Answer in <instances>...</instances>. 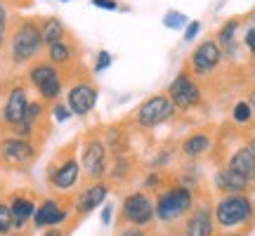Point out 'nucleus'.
Instances as JSON below:
<instances>
[{
  "instance_id": "40",
  "label": "nucleus",
  "mask_w": 255,
  "mask_h": 236,
  "mask_svg": "<svg viewBox=\"0 0 255 236\" xmlns=\"http://www.w3.org/2000/svg\"><path fill=\"white\" fill-rule=\"evenodd\" d=\"M215 236H244V234H215Z\"/></svg>"
},
{
  "instance_id": "2",
  "label": "nucleus",
  "mask_w": 255,
  "mask_h": 236,
  "mask_svg": "<svg viewBox=\"0 0 255 236\" xmlns=\"http://www.w3.org/2000/svg\"><path fill=\"white\" fill-rule=\"evenodd\" d=\"M218 234H244L255 227V201L248 194H222L213 201Z\"/></svg>"
},
{
  "instance_id": "8",
  "label": "nucleus",
  "mask_w": 255,
  "mask_h": 236,
  "mask_svg": "<svg viewBox=\"0 0 255 236\" xmlns=\"http://www.w3.org/2000/svg\"><path fill=\"white\" fill-rule=\"evenodd\" d=\"M26 83L36 90L38 100H43L45 104H52L62 97L64 92V73L57 69L55 64H50L47 59H36V62L24 71Z\"/></svg>"
},
{
  "instance_id": "20",
  "label": "nucleus",
  "mask_w": 255,
  "mask_h": 236,
  "mask_svg": "<svg viewBox=\"0 0 255 236\" xmlns=\"http://www.w3.org/2000/svg\"><path fill=\"white\" fill-rule=\"evenodd\" d=\"M7 206H9V210H12L14 232H21V229L33 220V213H36V199L28 196L26 191H14V194H9Z\"/></svg>"
},
{
  "instance_id": "10",
  "label": "nucleus",
  "mask_w": 255,
  "mask_h": 236,
  "mask_svg": "<svg viewBox=\"0 0 255 236\" xmlns=\"http://www.w3.org/2000/svg\"><path fill=\"white\" fill-rule=\"evenodd\" d=\"M28 83L14 78V83H9L5 88V97L0 104V130L2 135H12L26 118L28 109Z\"/></svg>"
},
{
  "instance_id": "13",
  "label": "nucleus",
  "mask_w": 255,
  "mask_h": 236,
  "mask_svg": "<svg viewBox=\"0 0 255 236\" xmlns=\"http://www.w3.org/2000/svg\"><path fill=\"white\" fill-rule=\"evenodd\" d=\"M222 59H225V52L215 43V38H206L191 50V55L184 66L191 71L194 78H208L210 73H215L220 69Z\"/></svg>"
},
{
  "instance_id": "12",
  "label": "nucleus",
  "mask_w": 255,
  "mask_h": 236,
  "mask_svg": "<svg viewBox=\"0 0 255 236\" xmlns=\"http://www.w3.org/2000/svg\"><path fill=\"white\" fill-rule=\"evenodd\" d=\"M165 95L170 97V102L175 104L177 111H194L203 104V90L199 88L196 78L191 76V71L187 66L180 69V73L173 78V83L168 85Z\"/></svg>"
},
{
  "instance_id": "7",
  "label": "nucleus",
  "mask_w": 255,
  "mask_h": 236,
  "mask_svg": "<svg viewBox=\"0 0 255 236\" xmlns=\"http://www.w3.org/2000/svg\"><path fill=\"white\" fill-rule=\"evenodd\" d=\"M40 156V144L36 139L17 135L0 137V168L2 170H17L26 173Z\"/></svg>"
},
{
  "instance_id": "43",
  "label": "nucleus",
  "mask_w": 255,
  "mask_h": 236,
  "mask_svg": "<svg viewBox=\"0 0 255 236\" xmlns=\"http://www.w3.org/2000/svg\"><path fill=\"white\" fill-rule=\"evenodd\" d=\"M175 236H180V234H175Z\"/></svg>"
},
{
  "instance_id": "17",
  "label": "nucleus",
  "mask_w": 255,
  "mask_h": 236,
  "mask_svg": "<svg viewBox=\"0 0 255 236\" xmlns=\"http://www.w3.org/2000/svg\"><path fill=\"white\" fill-rule=\"evenodd\" d=\"M73 213V203L66 201L62 203L59 199L50 196V199H43L36 206V213H33V227L36 229H47V227H59L62 222L69 220V215Z\"/></svg>"
},
{
  "instance_id": "11",
  "label": "nucleus",
  "mask_w": 255,
  "mask_h": 236,
  "mask_svg": "<svg viewBox=\"0 0 255 236\" xmlns=\"http://www.w3.org/2000/svg\"><path fill=\"white\" fill-rule=\"evenodd\" d=\"M175 104L170 102V97L165 92H156L151 97H146L139 107L135 109V114L130 116V123L137 127V130H144V132H151L156 127H161L163 123H168L170 118L175 116Z\"/></svg>"
},
{
  "instance_id": "28",
  "label": "nucleus",
  "mask_w": 255,
  "mask_h": 236,
  "mask_svg": "<svg viewBox=\"0 0 255 236\" xmlns=\"http://www.w3.org/2000/svg\"><path fill=\"white\" fill-rule=\"evenodd\" d=\"M14 232V222H12V210H9L7 201H0V236H7Z\"/></svg>"
},
{
  "instance_id": "42",
  "label": "nucleus",
  "mask_w": 255,
  "mask_h": 236,
  "mask_svg": "<svg viewBox=\"0 0 255 236\" xmlns=\"http://www.w3.org/2000/svg\"><path fill=\"white\" fill-rule=\"evenodd\" d=\"M62 2H69V0H62Z\"/></svg>"
},
{
  "instance_id": "3",
  "label": "nucleus",
  "mask_w": 255,
  "mask_h": 236,
  "mask_svg": "<svg viewBox=\"0 0 255 236\" xmlns=\"http://www.w3.org/2000/svg\"><path fill=\"white\" fill-rule=\"evenodd\" d=\"M199 199V194L182 184V182H177L170 175V180L165 182L163 189L156 191L154 196V213H156V222H161L163 227H177L184 218H187V213L194 208V203Z\"/></svg>"
},
{
  "instance_id": "16",
  "label": "nucleus",
  "mask_w": 255,
  "mask_h": 236,
  "mask_svg": "<svg viewBox=\"0 0 255 236\" xmlns=\"http://www.w3.org/2000/svg\"><path fill=\"white\" fill-rule=\"evenodd\" d=\"M111 194V187L107 180L102 182H90V184H85L78 194H76V199H73V225L76 222H81L83 218H88L92 210H97L107 201V196Z\"/></svg>"
},
{
  "instance_id": "33",
  "label": "nucleus",
  "mask_w": 255,
  "mask_h": 236,
  "mask_svg": "<svg viewBox=\"0 0 255 236\" xmlns=\"http://www.w3.org/2000/svg\"><path fill=\"white\" fill-rule=\"evenodd\" d=\"M114 236H151V229H139V227H119Z\"/></svg>"
},
{
  "instance_id": "23",
  "label": "nucleus",
  "mask_w": 255,
  "mask_h": 236,
  "mask_svg": "<svg viewBox=\"0 0 255 236\" xmlns=\"http://www.w3.org/2000/svg\"><path fill=\"white\" fill-rule=\"evenodd\" d=\"M102 137L109 146L111 156H121L128 154V144H130V132H128V123L121 120V123H111V125L102 127Z\"/></svg>"
},
{
  "instance_id": "21",
  "label": "nucleus",
  "mask_w": 255,
  "mask_h": 236,
  "mask_svg": "<svg viewBox=\"0 0 255 236\" xmlns=\"http://www.w3.org/2000/svg\"><path fill=\"white\" fill-rule=\"evenodd\" d=\"M137 170V163L132 154H121V156H111V165L109 173H107V182H109L111 189H121L126 187L128 182L132 180V175Z\"/></svg>"
},
{
  "instance_id": "30",
  "label": "nucleus",
  "mask_w": 255,
  "mask_h": 236,
  "mask_svg": "<svg viewBox=\"0 0 255 236\" xmlns=\"http://www.w3.org/2000/svg\"><path fill=\"white\" fill-rule=\"evenodd\" d=\"M50 116L55 118L57 123H64V120H69L73 114H71V109L66 107V102L57 100V102H52V104H50Z\"/></svg>"
},
{
  "instance_id": "32",
  "label": "nucleus",
  "mask_w": 255,
  "mask_h": 236,
  "mask_svg": "<svg viewBox=\"0 0 255 236\" xmlns=\"http://www.w3.org/2000/svg\"><path fill=\"white\" fill-rule=\"evenodd\" d=\"M244 45H246V50L251 52V62L255 64V24H251V26L246 28V33H244Z\"/></svg>"
},
{
  "instance_id": "6",
  "label": "nucleus",
  "mask_w": 255,
  "mask_h": 236,
  "mask_svg": "<svg viewBox=\"0 0 255 236\" xmlns=\"http://www.w3.org/2000/svg\"><path fill=\"white\" fill-rule=\"evenodd\" d=\"M69 78V88H66V107L71 109L73 116L85 118L90 116L95 107H97V100H100V90L92 81V76L88 73L85 66H76L73 71L64 73V81Z\"/></svg>"
},
{
  "instance_id": "35",
  "label": "nucleus",
  "mask_w": 255,
  "mask_h": 236,
  "mask_svg": "<svg viewBox=\"0 0 255 236\" xmlns=\"http://www.w3.org/2000/svg\"><path fill=\"white\" fill-rule=\"evenodd\" d=\"M92 5L97 9H109V12H116V9H119V2H116V0H92Z\"/></svg>"
},
{
  "instance_id": "31",
  "label": "nucleus",
  "mask_w": 255,
  "mask_h": 236,
  "mask_svg": "<svg viewBox=\"0 0 255 236\" xmlns=\"http://www.w3.org/2000/svg\"><path fill=\"white\" fill-rule=\"evenodd\" d=\"M199 33H201V21H199V19H194V21H189V24L184 26L182 40H184V43H194Z\"/></svg>"
},
{
  "instance_id": "25",
  "label": "nucleus",
  "mask_w": 255,
  "mask_h": 236,
  "mask_svg": "<svg viewBox=\"0 0 255 236\" xmlns=\"http://www.w3.org/2000/svg\"><path fill=\"white\" fill-rule=\"evenodd\" d=\"M40 33H43V45H52V43H59L69 36V28L59 17H45L40 19Z\"/></svg>"
},
{
  "instance_id": "5",
  "label": "nucleus",
  "mask_w": 255,
  "mask_h": 236,
  "mask_svg": "<svg viewBox=\"0 0 255 236\" xmlns=\"http://www.w3.org/2000/svg\"><path fill=\"white\" fill-rule=\"evenodd\" d=\"M83 173H81V161H78V139H73L69 144H64L52 161L45 168V182L47 187L57 194H66L78 187Z\"/></svg>"
},
{
  "instance_id": "34",
  "label": "nucleus",
  "mask_w": 255,
  "mask_h": 236,
  "mask_svg": "<svg viewBox=\"0 0 255 236\" xmlns=\"http://www.w3.org/2000/svg\"><path fill=\"white\" fill-rule=\"evenodd\" d=\"M109 66H111V55L107 52V50H100V52H97V64H95V69H92V71L102 73L104 69H109Z\"/></svg>"
},
{
  "instance_id": "1",
  "label": "nucleus",
  "mask_w": 255,
  "mask_h": 236,
  "mask_svg": "<svg viewBox=\"0 0 255 236\" xmlns=\"http://www.w3.org/2000/svg\"><path fill=\"white\" fill-rule=\"evenodd\" d=\"M43 50H45V45H43V33H40V19L14 17L7 45L2 52L5 76H19L21 71H26L36 59H40Z\"/></svg>"
},
{
  "instance_id": "38",
  "label": "nucleus",
  "mask_w": 255,
  "mask_h": 236,
  "mask_svg": "<svg viewBox=\"0 0 255 236\" xmlns=\"http://www.w3.org/2000/svg\"><path fill=\"white\" fill-rule=\"evenodd\" d=\"M246 100H248V104H251V107H253V109H255V90L251 92V95H248Z\"/></svg>"
},
{
  "instance_id": "24",
  "label": "nucleus",
  "mask_w": 255,
  "mask_h": 236,
  "mask_svg": "<svg viewBox=\"0 0 255 236\" xmlns=\"http://www.w3.org/2000/svg\"><path fill=\"white\" fill-rule=\"evenodd\" d=\"M241 21H246V14H244V17L227 19V21L218 28V33H215V43L222 47V52H227V55L234 52V47H237V31L241 28Z\"/></svg>"
},
{
  "instance_id": "41",
  "label": "nucleus",
  "mask_w": 255,
  "mask_h": 236,
  "mask_svg": "<svg viewBox=\"0 0 255 236\" xmlns=\"http://www.w3.org/2000/svg\"><path fill=\"white\" fill-rule=\"evenodd\" d=\"M7 236H21V234H19V232H12V234H7Z\"/></svg>"
},
{
  "instance_id": "4",
  "label": "nucleus",
  "mask_w": 255,
  "mask_h": 236,
  "mask_svg": "<svg viewBox=\"0 0 255 236\" xmlns=\"http://www.w3.org/2000/svg\"><path fill=\"white\" fill-rule=\"evenodd\" d=\"M78 161H81L83 180L88 184L107 180L111 165V151L102 137V127H92L83 137H78Z\"/></svg>"
},
{
  "instance_id": "15",
  "label": "nucleus",
  "mask_w": 255,
  "mask_h": 236,
  "mask_svg": "<svg viewBox=\"0 0 255 236\" xmlns=\"http://www.w3.org/2000/svg\"><path fill=\"white\" fill-rule=\"evenodd\" d=\"M213 144H215V127L203 125L191 130L189 135L184 137L180 146H177V154L182 156V161H187V163H196L203 156L210 154Z\"/></svg>"
},
{
  "instance_id": "22",
  "label": "nucleus",
  "mask_w": 255,
  "mask_h": 236,
  "mask_svg": "<svg viewBox=\"0 0 255 236\" xmlns=\"http://www.w3.org/2000/svg\"><path fill=\"white\" fill-rule=\"evenodd\" d=\"M222 165H227L232 170L241 173L244 177H248V180L255 184V151L248 144H241L239 149H234Z\"/></svg>"
},
{
  "instance_id": "19",
  "label": "nucleus",
  "mask_w": 255,
  "mask_h": 236,
  "mask_svg": "<svg viewBox=\"0 0 255 236\" xmlns=\"http://www.w3.org/2000/svg\"><path fill=\"white\" fill-rule=\"evenodd\" d=\"M213 184H215V189L220 194H248V191L253 189V182L244 177L241 173L237 170H232L227 165H220L215 175H213Z\"/></svg>"
},
{
  "instance_id": "37",
  "label": "nucleus",
  "mask_w": 255,
  "mask_h": 236,
  "mask_svg": "<svg viewBox=\"0 0 255 236\" xmlns=\"http://www.w3.org/2000/svg\"><path fill=\"white\" fill-rule=\"evenodd\" d=\"M43 236H64V229H59V227H47L45 232H43Z\"/></svg>"
},
{
  "instance_id": "27",
  "label": "nucleus",
  "mask_w": 255,
  "mask_h": 236,
  "mask_svg": "<svg viewBox=\"0 0 255 236\" xmlns=\"http://www.w3.org/2000/svg\"><path fill=\"white\" fill-rule=\"evenodd\" d=\"M253 118H255V114H253V107L248 104V100H239L237 104L232 107V123H234V125L246 127L253 123Z\"/></svg>"
},
{
  "instance_id": "36",
  "label": "nucleus",
  "mask_w": 255,
  "mask_h": 236,
  "mask_svg": "<svg viewBox=\"0 0 255 236\" xmlns=\"http://www.w3.org/2000/svg\"><path fill=\"white\" fill-rule=\"evenodd\" d=\"M111 218H114V208H111V206H104V210H102V225H109Z\"/></svg>"
},
{
  "instance_id": "39",
  "label": "nucleus",
  "mask_w": 255,
  "mask_h": 236,
  "mask_svg": "<svg viewBox=\"0 0 255 236\" xmlns=\"http://www.w3.org/2000/svg\"><path fill=\"white\" fill-rule=\"evenodd\" d=\"M246 21H253V24H255V7H253V9H251V12H248V14H246Z\"/></svg>"
},
{
  "instance_id": "14",
  "label": "nucleus",
  "mask_w": 255,
  "mask_h": 236,
  "mask_svg": "<svg viewBox=\"0 0 255 236\" xmlns=\"http://www.w3.org/2000/svg\"><path fill=\"white\" fill-rule=\"evenodd\" d=\"M180 236H215V218H213V203H210L208 194L203 199H196L194 208L187 213V218L180 222L177 229Z\"/></svg>"
},
{
  "instance_id": "9",
  "label": "nucleus",
  "mask_w": 255,
  "mask_h": 236,
  "mask_svg": "<svg viewBox=\"0 0 255 236\" xmlns=\"http://www.w3.org/2000/svg\"><path fill=\"white\" fill-rule=\"evenodd\" d=\"M156 222L154 213V199L151 194L144 189L130 191L123 196L119 208V220H116V229L119 227H139V229H151Z\"/></svg>"
},
{
  "instance_id": "29",
  "label": "nucleus",
  "mask_w": 255,
  "mask_h": 236,
  "mask_svg": "<svg viewBox=\"0 0 255 236\" xmlns=\"http://www.w3.org/2000/svg\"><path fill=\"white\" fill-rule=\"evenodd\" d=\"M163 24L168 28H173V31H182L189 21H187V17H184L182 12H177V9H170V12H165L163 14Z\"/></svg>"
},
{
  "instance_id": "26",
  "label": "nucleus",
  "mask_w": 255,
  "mask_h": 236,
  "mask_svg": "<svg viewBox=\"0 0 255 236\" xmlns=\"http://www.w3.org/2000/svg\"><path fill=\"white\" fill-rule=\"evenodd\" d=\"M12 24H14L12 5H9V0H0V57H2V52H5V45H7Z\"/></svg>"
},
{
  "instance_id": "18",
  "label": "nucleus",
  "mask_w": 255,
  "mask_h": 236,
  "mask_svg": "<svg viewBox=\"0 0 255 236\" xmlns=\"http://www.w3.org/2000/svg\"><path fill=\"white\" fill-rule=\"evenodd\" d=\"M45 59L50 64H55L62 73L73 71L76 66H81V50L76 45V40L71 38V33L59 40V43H52V45L45 47Z\"/></svg>"
}]
</instances>
